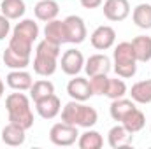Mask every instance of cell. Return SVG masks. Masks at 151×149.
Here are the masks:
<instances>
[{
	"label": "cell",
	"mask_w": 151,
	"mask_h": 149,
	"mask_svg": "<svg viewBox=\"0 0 151 149\" xmlns=\"http://www.w3.org/2000/svg\"><path fill=\"white\" fill-rule=\"evenodd\" d=\"M35 109H37V114L42 119H53L62 111V102L55 93H51V95L35 102Z\"/></svg>",
	"instance_id": "obj_12"
},
{
	"label": "cell",
	"mask_w": 151,
	"mask_h": 149,
	"mask_svg": "<svg viewBox=\"0 0 151 149\" xmlns=\"http://www.w3.org/2000/svg\"><path fill=\"white\" fill-rule=\"evenodd\" d=\"M4 65L9 67L11 70H21V69H27L30 65V56H25V54H19L16 51H12L11 47H7L4 51Z\"/></svg>",
	"instance_id": "obj_22"
},
{
	"label": "cell",
	"mask_w": 151,
	"mask_h": 149,
	"mask_svg": "<svg viewBox=\"0 0 151 149\" xmlns=\"http://www.w3.org/2000/svg\"><path fill=\"white\" fill-rule=\"evenodd\" d=\"M67 93H69V97L72 100H77V102H86V100H90L93 97L90 81L84 79V77H79V75H74V79L69 81Z\"/></svg>",
	"instance_id": "obj_9"
},
{
	"label": "cell",
	"mask_w": 151,
	"mask_h": 149,
	"mask_svg": "<svg viewBox=\"0 0 151 149\" xmlns=\"http://www.w3.org/2000/svg\"><path fill=\"white\" fill-rule=\"evenodd\" d=\"M62 46L44 39L35 47V58H34V72L40 77H49L58 69V58L62 54Z\"/></svg>",
	"instance_id": "obj_1"
},
{
	"label": "cell",
	"mask_w": 151,
	"mask_h": 149,
	"mask_svg": "<svg viewBox=\"0 0 151 149\" xmlns=\"http://www.w3.org/2000/svg\"><path fill=\"white\" fill-rule=\"evenodd\" d=\"M102 11L109 21H123L130 16V4L128 0H106Z\"/></svg>",
	"instance_id": "obj_11"
},
{
	"label": "cell",
	"mask_w": 151,
	"mask_h": 149,
	"mask_svg": "<svg viewBox=\"0 0 151 149\" xmlns=\"http://www.w3.org/2000/svg\"><path fill=\"white\" fill-rule=\"evenodd\" d=\"M128 95L135 104H151V79L135 82Z\"/></svg>",
	"instance_id": "obj_21"
},
{
	"label": "cell",
	"mask_w": 151,
	"mask_h": 149,
	"mask_svg": "<svg viewBox=\"0 0 151 149\" xmlns=\"http://www.w3.org/2000/svg\"><path fill=\"white\" fill-rule=\"evenodd\" d=\"M79 139V130L74 125H69V123H56L51 126L49 130V140L55 144V146H60V148H69L77 142Z\"/></svg>",
	"instance_id": "obj_5"
},
{
	"label": "cell",
	"mask_w": 151,
	"mask_h": 149,
	"mask_svg": "<svg viewBox=\"0 0 151 149\" xmlns=\"http://www.w3.org/2000/svg\"><path fill=\"white\" fill-rule=\"evenodd\" d=\"M107 82H109V75L107 74L91 75V77H90V86H91L93 95H106Z\"/></svg>",
	"instance_id": "obj_30"
},
{
	"label": "cell",
	"mask_w": 151,
	"mask_h": 149,
	"mask_svg": "<svg viewBox=\"0 0 151 149\" xmlns=\"http://www.w3.org/2000/svg\"><path fill=\"white\" fill-rule=\"evenodd\" d=\"M5 109L9 123H14L25 130L34 126V112L30 107V98L25 93H11L5 98Z\"/></svg>",
	"instance_id": "obj_2"
},
{
	"label": "cell",
	"mask_w": 151,
	"mask_h": 149,
	"mask_svg": "<svg viewBox=\"0 0 151 149\" xmlns=\"http://www.w3.org/2000/svg\"><path fill=\"white\" fill-rule=\"evenodd\" d=\"M121 125H123L128 132L137 133V132H141V130L144 128V125H146V116H144V112L141 111V109L134 107L132 111L121 119Z\"/></svg>",
	"instance_id": "obj_20"
},
{
	"label": "cell",
	"mask_w": 151,
	"mask_h": 149,
	"mask_svg": "<svg viewBox=\"0 0 151 149\" xmlns=\"http://www.w3.org/2000/svg\"><path fill=\"white\" fill-rule=\"evenodd\" d=\"M32 46H34V44H32L30 40L19 37V35H14V34H12V37L9 40V47H11L12 51L19 53V54H25V56H32Z\"/></svg>",
	"instance_id": "obj_29"
},
{
	"label": "cell",
	"mask_w": 151,
	"mask_h": 149,
	"mask_svg": "<svg viewBox=\"0 0 151 149\" xmlns=\"http://www.w3.org/2000/svg\"><path fill=\"white\" fill-rule=\"evenodd\" d=\"M77 146H79V149H100L104 146V137L97 130L88 128L84 133H79Z\"/></svg>",
	"instance_id": "obj_25"
},
{
	"label": "cell",
	"mask_w": 151,
	"mask_h": 149,
	"mask_svg": "<svg viewBox=\"0 0 151 149\" xmlns=\"http://www.w3.org/2000/svg\"><path fill=\"white\" fill-rule=\"evenodd\" d=\"M39 25L34 21V19H21L19 23H16V27L12 28V34L14 35H19V37L30 40L32 44L37 40L39 37Z\"/></svg>",
	"instance_id": "obj_18"
},
{
	"label": "cell",
	"mask_w": 151,
	"mask_h": 149,
	"mask_svg": "<svg viewBox=\"0 0 151 149\" xmlns=\"http://www.w3.org/2000/svg\"><path fill=\"white\" fill-rule=\"evenodd\" d=\"M58 12H60V5L55 0H39L37 5L34 7L35 18L39 21H44V23H47L51 19H56Z\"/></svg>",
	"instance_id": "obj_17"
},
{
	"label": "cell",
	"mask_w": 151,
	"mask_h": 149,
	"mask_svg": "<svg viewBox=\"0 0 151 149\" xmlns=\"http://www.w3.org/2000/svg\"><path fill=\"white\" fill-rule=\"evenodd\" d=\"M150 132H151V126H150Z\"/></svg>",
	"instance_id": "obj_34"
},
{
	"label": "cell",
	"mask_w": 151,
	"mask_h": 149,
	"mask_svg": "<svg viewBox=\"0 0 151 149\" xmlns=\"http://www.w3.org/2000/svg\"><path fill=\"white\" fill-rule=\"evenodd\" d=\"M134 142V133L128 132L123 125H116L109 130L107 133V144L113 149H121V148H128Z\"/></svg>",
	"instance_id": "obj_13"
},
{
	"label": "cell",
	"mask_w": 151,
	"mask_h": 149,
	"mask_svg": "<svg viewBox=\"0 0 151 149\" xmlns=\"http://www.w3.org/2000/svg\"><path fill=\"white\" fill-rule=\"evenodd\" d=\"M84 56H83V53L81 51H77V49H67L63 54H62V58H60V67H62V70H63V74L67 75H77L83 69H84Z\"/></svg>",
	"instance_id": "obj_8"
},
{
	"label": "cell",
	"mask_w": 151,
	"mask_h": 149,
	"mask_svg": "<svg viewBox=\"0 0 151 149\" xmlns=\"http://www.w3.org/2000/svg\"><path fill=\"white\" fill-rule=\"evenodd\" d=\"M132 19H134L135 27H139L142 30H150L151 28V4L135 5V9L132 11Z\"/></svg>",
	"instance_id": "obj_26"
},
{
	"label": "cell",
	"mask_w": 151,
	"mask_h": 149,
	"mask_svg": "<svg viewBox=\"0 0 151 149\" xmlns=\"http://www.w3.org/2000/svg\"><path fill=\"white\" fill-rule=\"evenodd\" d=\"M5 82H7L9 88H12L16 91H30V88L34 84V79H32L30 72L21 69V70H11L5 77Z\"/></svg>",
	"instance_id": "obj_14"
},
{
	"label": "cell",
	"mask_w": 151,
	"mask_h": 149,
	"mask_svg": "<svg viewBox=\"0 0 151 149\" xmlns=\"http://www.w3.org/2000/svg\"><path fill=\"white\" fill-rule=\"evenodd\" d=\"M0 11L9 19H19L27 11V4L25 0H2Z\"/></svg>",
	"instance_id": "obj_23"
},
{
	"label": "cell",
	"mask_w": 151,
	"mask_h": 149,
	"mask_svg": "<svg viewBox=\"0 0 151 149\" xmlns=\"http://www.w3.org/2000/svg\"><path fill=\"white\" fill-rule=\"evenodd\" d=\"M51 93H55V84L51 81H47V79H39L30 88V98L34 102H37V100L51 95Z\"/></svg>",
	"instance_id": "obj_27"
},
{
	"label": "cell",
	"mask_w": 151,
	"mask_h": 149,
	"mask_svg": "<svg viewBox=\"0 0 151 149\" xmlns=\"http://www.w3.org/2000/svg\"><path fill=\"white\" fill-rule=\"evenodd\" d=\"M127 84H125V81L123 79H111L109 77V82H107V90H106V95L104 97H107V98H111V100H116V98H123L125 95H127Z\"/></svg>",
	"instance_id": "obj_28"
},
{
	"label": "cell",
	"mask_w": 151,
	"mask_h": 149,
	"mask_svg": "<svg viewBox=\"0 0 151 149\" xmlns=\"http://www.w3.org/2000/svg\"><path fill=\"white\" fill-rule=\"evenodd\" d=\"M44 39L62 46L67 44V34H65V23L60 19H51L44 27Z\"/></svg>",
	"instance_id": "obj_16"
},
{
	"label": "cell",
	"mask_w": 151,
	"mask_h": 149,
	"mask_svg": "<svg viewBox=\"0 0 151 149\" xmlns=\"http://www.w3.org/2000/svg\"><path fill=\"white\" fill-rule=\"evenodd\" d=\"M90 42L95 49L99 51H107L111 49L116 42V32L113 27L109 25H100L93 30V34L90 35Z\"/></svg>",
	"instance_id": "obj_7"
},
{
	"label": "cell",
	"mask_w": 151,
	"mask_h": 149,
	"mask_svg": "<svg viewBox=\"0 0 151 149\" xmlns=\"http://www.w3.org/2000/svg\"><path fill=\"white\" fill-rule=\"evenodd\" d=\"M9 32H11V19L5 18L4 14H0V40L7 37Z\"/></svg>",
	"instance_id": "obj_31"
},
{
	"label": "cell",
	"mask_w": 151,
	"mask_h": 149,
	"mask_svg": "<svg viewBox=\"0 0 151 149\" xmlns=\"http://www.w3.org/2000/svg\"><path fill=\"white\" fill-rule=\"evenodd\" d=\"M27 140V130L14 125V123H9L2 128V142L5 146H11V148H16V146H23Z\"/></svg>",
	"instance_id": "obj_15"
},
{
	"label": "cell",
	"mask_w": 151,
	"mask_h": 149,
	"mask_svg": "<svg viewBox=\"0 0 151 149\" xmlns=\"http://www.w3.org/2000/svg\"><path fill=\"white\" fill-rule=\"evenodd\" d=\"M135 107V102L130 98H116V100H113L111 102V107H109V114H111V117H113L114 121H119L121 123V119L128 114V112L132 111Z\"/></svg>",
	"instance_id": "obj_24"
},
{
	"label": "cell",
	"mask_w": 151,
	"mask_h": 149,
	"mask_svg": "<svg viewBox=\"0 0 151 149\" xmlns=\"http://www.w3.org/2000/svg\"><path fill=\"white\" fill-rule=\"evenodd\" d=\"M65 23V34H67V42L69 44H81L84 42V39L88 35V30H86V25H84V19L81 16H76L70 14L63 19Z\"/></svg>",
	"instance_id": "obj_6"
},
{
	"label": "cell",
	"mask_w": 151,
	"mask_h": 149,
	"mask_svg": "<svg viewBox=\"0 0 151 149\" xmlns=\"http://www.w3.org/2000/svg\"><path fill=\"white\" fill-rule=\"evenodd\" d=\"M137 58L132 42H119L113 51V69L121 79L134 77L137 72Z\"/></svg>",
	"instance_id": "obj_4"
},
{
	"label": "cell",
	"mask_w": 151,
	"mask_h": 149,
	"mask_svg": "<svg viewBox=\"0 0 151 149\" xmlns=\"http://www.w3.org/2000/svg\"><path fill=\"white\" fill-rule=\"evenodd\" d=\"M62 121L69 123V125H74L77 128L79 126L81 128H91L99 121V112L95 111L93 107L86 105L84 102L70 100L62 109Z\"/></svg>",
	"instance_id": "obj_3"
},
{
	"label": "cell",
	"mask_w": 151,
	"mask_h": 149,
	"mask_svg": "<svg viewBox=\"0 0 151 149\" xmlns=\"http://www.w3.org/2000/svg\"><path fill=\"white\" fill-rule=\"evenodd\" d=\"M4 90H5V84H4V81H2V77H0V100H2V97H4Z\"/></svg>",
	"instance_id": "obj_33"
},
{
	"label": "cell",
	"mask_w": 151,
	"mask_h": 149,
	"mask_svg": "<svg viewBox=\"0 0 151 149\" xmlns=\"http://www.w3.org/2000/svg\"><path fill=\"white\" fill-rule=\"evenodd\" d=\"M84 9H97L104 4V0H79Z\"/></svg>",
	"instance_id": "obj_32"
},
{
	"label": "cell",
	"mask_w": 151,
	"mask_h": 149,
	"mask_svg": "<svg viewBox=\"0 0 151 149\" xmlns=\"http://www.w3.org/2000/svg\"><path fill=\"white\" fill-rule=\"evenodd\" d=\"M113 69V62L109 56L102 54V53H97V54H91L86 62H84V72L88 74V77L91 75H100V74H109Z\"/></svg>",
	"instance_id": "obj_10"
},
{
	"label": "cell",
	"mask_w": 151,
	"mask_h": 149,
	"mask_svg": "<svg viewBox=\"0 0 151 149\" xmlns=\"http://www.w3.org/2000/svg\"><path fill=\"white\" fill-rule=\"evenodd\" d=\"M132 47L135 53L137 62H150L151 60V37L148 35H137L132 39Z\"/></svg>",
	"instance_id": "obj_19"
}]
</instances>
